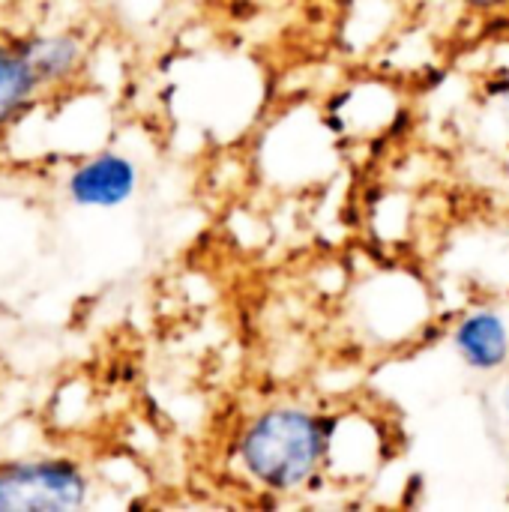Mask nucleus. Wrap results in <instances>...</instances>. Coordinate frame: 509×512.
Segmentation results:
<instances>
[{
  "label": "nucleus",
  "mask_w": 509,
  "mask_h": 512,
  "mask_svg": "<svg viewBox=\"0 0 509 512\" xmlns=\"http://www.w3.org/2000/svg\"><path fill=\"white\" fill-rule=\"evenodd\" d=\"M36 84L39 81L21 51H9L0 45V126L15 117V111L30 99Z\"/></svg>",
  "instance_id": "423d86ee"
},
{
  "label": "nucleus",
  "mask_w": 509,
  "mask_h": 512,
  "mask_svg": "<svg viewBox=\"0 0 509 512\" xmlns=\"http://www.w3.org/2000/svg\"><path fill=\"white\" fill-rule=\"evenodd\" d=\"M456 348L471 369H498L507 360L509 336L504 321L492 312H477L456 330Z\"/></svg>",
  "instance_id": "20e7f679"
},
{
  "label": "nucleus",
  "mask_w": 509,
  "mask_h": 512,
  "mask_svg": "<svg viewBox=\"0 0 509 512\" xmlns=\"http://www.w3.org/2000/svg\"><path fill=\"white\" fill-rule=\"evenodd\" d=\"M324 453V429L315 417L291 408L270 411L243 438V462L270 489L300 486Z\"/></svg>",
  "instance_id": "f257e3e1"
},
{
  "label": "nucleus",
  "mask_w": 509,
  "mask_h": 512,
  "mask_svg": "<svg viewBox=\"0 0 509 512\" xmlns=\"http://www.w3.org/2000/svg\"><path fill=\"white\" fill-rule=\"evenodd\" d=\"M84 498L87 480L72 462L39 459L0 468V512L75 510Z\"/></svg>",
  "instance_id": "f03ea898"
},
{
  "label": "nucleus",
  "mask_w": 509,
  "mask_h": 512,
  "mask_svg": "<svg viewBox=\"0 0 509 512\" xmlns=\"http://www.w3.org/2000/svg\"><path fill=\"white\" fill-rule=\"evenodd\" d=\"M468 3H483L486 6V3H498V0H468Z\"/></svg>",
  "instance_id": "0eeeda50"
},
{
  "label": "nucleus",
  "mask_w": 509,
  "mask_h": 512,
  "mask_svg": "<svg viewBox=\"0 0 509 512\" xmlns=\"http://www.w3.org/2000/svg\"><path fill=\"white\" fill-rule=\"evenodd\" d=\"M21 57L27 60L36 81H54V78L69 75L72 66L78 63V45L69 36L30 39V42H24Z\"/></svg>",
  "instance_id": "39448f33"
},
{
  "label": "nucleus",
  "mask_w": 509,
  "mask_h": 512,
  "mask_svg": "<svg viewBox=\"0 0 509 512\" xmlns=\"http://www.w3.org/2000/svg\"><path fill=\"white\" fill-rule=\"evenodd\" d=\"M135 165L117 153H102L69 177V195L84 207H117L135 192Z\"/></svg>",
  "instance_id": "7ed1b4c3"
}]
</instances>
